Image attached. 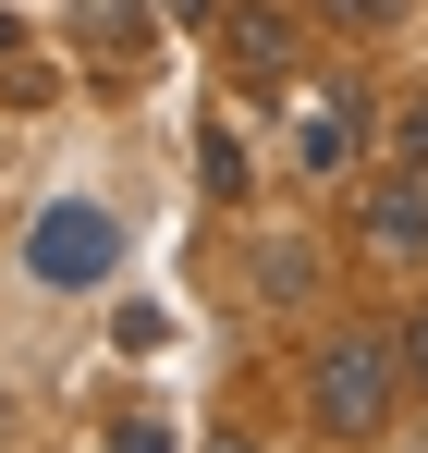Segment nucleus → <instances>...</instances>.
<instances>
[{
    "label": "nucleus",
    "mask_w": 428,
    "mask_h": 453,
    "mask_svg": "<svg viewBox=\"0 0 428 453\" xmlns=\"http://www.w3.org/2000/svg\"><path fill=\"white\" fill-rule=\"evenodd\" d=\"M392 392H404V343L343 331V343H318V368H306V417L343 429V441H367V429L392 417Z\"/></svg>",
    "instance_id": "f257e3e1"
},
{
    "label": "nucleus",
    "mask_w": 428,
    "mask_h": 453,
    "mask_svg": "<svg viewBox=\"0 0 428 453\" xmlns=\"http://www.w3.org/2000/svg\"><path fill=\"white\" fill-rule=\"evenodd\" d=\"M25 257H37V282H50V295H98V282H111V257H123V233H111V209L62 196V209H37Z\"/></svg>",
    "instance_id": "f03ea898"
},
{
    "label": "nucleus",
    "mask_w": 428,
    "mask_h": 453,
    "mask_svg": "<svg viewBox=\"0 0 428 453\" xmlns=\"http://www.w3.org/2000/svg\"><path fill=\"white\" fill-rule=\"evenodd\" d=\"M355 245L379 270H417L428 257V159H392V172L355 196Z\"/></svg>",
    "instance_id": "7ed1b4c3"
},
{
    "label": "nucleus",
    "mask_w": 428,
    "mask_h": 453,
    "mask_svg": "<svg viewBox=\"0 0 428 453\" xmlns=\"http://www.w3.org/2000/svg\"><path fill=\"white\" fill-rule=\"evenodd\" d=\"M220 50H233V74H245V86H282L294 62H306L294 12H270V0H233V12H220Z\"/></svg>",
    "instance_id": "20e7f679"
},
{
    "label": "nucleus",
    "mask_w": 428,
    "mask_h": 453,
    "mask_svg": "<svg viewBox=\"0 0 428 453\" xmlns=\"http://www.w3.org/2000/svg\"><path fill=\"white\" fill-rule=\"evenodd\" d=\"M196 172H209L220 196H245V135H233L220 111H209V123H196Z\"/></svg>",
    "instance_id": "39448f33"
},
{
    "label": "nucleus",
    "mask_w": 428,
    "mask_h": 453,
    "mask_svg": "<svg viewBox=\"0 0 428 453\" xmlns=\"http://www.w3.org/2000/svg\"><path fill=\"white\" fill-rule=\"evenodd\" d=\"M355 159V123L343 111H306V172H343Z\"/></svg>",
    "instance_id": "423d86ee"
},
{
    "label": "nucleus",
    "mask_w": 428,
    "mask_h": 453,
    "mask_svg": "<svg viewBox=\"0 0 428 453\" xmlns=\"http://www.w3.org/2000/svg\"><path fill=\"white\" fill-rule=\"evenodd\" d=\"M318 12H331V25H404L417 0H318Z\"/></svg>",
    "instance_id": "0eeeda50"
},
{
    "label": "nucleus",
    "mask_w": 428,
    "mask_h": 453,
    "mask_svg": "<svg viewBox=\"0 0 428 453\" xmlns=\"http://www.w3.org/2000/svg\"><path fill=\"white\" fill-rule=\"evenodd\" d=\"M392 148H404V159H428V98H404V111H392Z\"/></svg>",
    "instance_id": "6e6552de"
},
{
    "label": "nucleus",
    "mask_w": 428,
    "mask_h": 453,
    "mask_svg": "<svg viewBox=\"0 0 428 453\" xmlns=\"http://www.w3.org/2000/svg\"><path fill=\"white\" fill-rule=\"evenodd\" d=\"M111 453H172V429H159V417H123V429H111Z\"/></svg>",
    "instance_id": "1a4fd4ad"
},
{
    "label": "nucleus",
    "mask_w": 428,
    "mask_h": 453,
    "mask_svg": "<svg viewBox=\"0 0 428 453\" xmlns=\"http://www.w3.org/2000/svg\"><path fill=\"white\" fill-rule=\"evenodd\" d=\"M404 392H428V306L404 319Z\"/></svg>",
    "instance_id": "9d476101"
},
{
    "label": "nucleus",
    "mask_w": 428,
    "mask_h": 453,
    "mask_svg": "<svg viewBox=\"0 0 428 453\" xmlns=\"http://www.w3.org/2000/svg\"><path fill=\"white\" fill-rule=\"evenodd\" d=\"M0 50H12V12H0Z\"/></svg>",
    "instance_id": "9b49d317"
},
{
    "label": "nucleus",
    "mask_w": 428,
    "mask_h": 453,
    "mask_svg": "<svg viewBox=\"0 0 428 453\" xmlns=\"http://www.w3.org/2000/svg\"><path fill=\"white\" fill-rule=\"evenodd\" d=\"M220 453H257V441H220Z\"/></svg>",
    "instance_id": "f8f14e48"
}]
</instances>
